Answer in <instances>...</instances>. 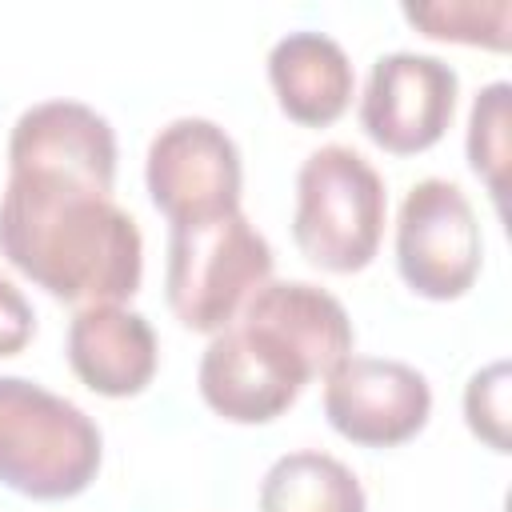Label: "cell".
<instances>
[{"label":"cell","mask_w":512,"mask_h":512,"mask_svg":"<svg viewBox=\"0 0 512 512\" xmlns=\"http://www.w3.org/2000/svg\"><path fill=\"white\" fill-rule=\"evenodd\" d=\"M116 132L84 100H40L8 136L0 256L68 304H120L140 288L144 236L112 200Z\"/></svg>","instance_id":"obj_1"},{"label":"cell","mask_w":512,"mask_h":512,"mask_svg":"<svg viewBox=\"0 0 512 512\" xmlns=\"http://www.w3.org/2000/svg\"><path fill=\"white\" fill-rule=\"evenodd\" d=\"M356 348L344 304L308 280H268L224 324L196 372L204 404L228 424H272L312 380Z\"/></svg>","instance_id":"obj_2"},{"label":"cell","mask_w":512,"mask_h":512,"mask_svg":"<svg viewBox=\"0 0 512 512\" xmlns=\"http://www.w3.org/2000/svg\"><path fill=\"white\" fill-rule=\"evenodd\" d=\"M104 460L96 420L24 376H0V484L28 500L80 496Z\"/></svg>","instance_id":"obj_3"},{"label":"cell","mask_w":512,"mask_h":512,"mask_svg":"<svg viewBox=\"0 0 512 512\" xmlns=\"http://www.w3.org/2000/svg\"><path fill=\"white\" fill-rule=\"evenodd\" d=\"M272 264V244L244 216V208L212 220L172 224L164 264L168 308L184 328L216 336L236 320L252 292L272 280Z\"/></svg>","instance_id":"obj_4"},{"label":"cell","mask_w":512,"mask_h":512,"mask_svg":"<svg viewBox=\"0 0 512 512\" xmlns=\"http://www.w3.org/2000/svg\"><path fill=\"white\" fill-rule=\"evenodd\" d=\"M388 224V192L380 172L348 144L308 152L296 172L292 240L320 272H360L376 260Z\"/></svg>","instance_id":"obj_5"},{"label":"cell","mask_w":512,"mask_h":512,"mask_svg":"<svg viewBox=\"0 0 512 512\" xmlns=\"http://www.w3.org/2000/svg\"><path fill=\"white\" fill-rule=\"evenodd\" d=\"M484 260L476 212L460 184L416 180L396 212V272L424 300H460Z\"/></svg>","instance_id":"obj_6"},{"label":"cell","mask_w":512,"mask_h":512,"mask_svg":"<svg viewBox=\"0 0 512 512\" xmlns=\"http://www.w3.org/2000/svg\"><path fill=\"white\" fill-rule=\"evenodd\" d=\"M144 184L168 224H192L236 212L244 192L240 148L216 120L176 116L148 144Z\"/></svg>","instance_id":"obj_7"},{"label":"cell","mask_w":512,"mask_h":512,"mask_svg":"<svg viewBox=\"0 0 512 512\" xmlns=\"http://www.w3.org/2000/svg\"><path fill=\"white\" fill-rule=\"evenodd\" d=\"M456 96L460 76L440 56L384 52L368 68L360 92V128L376 148L416 156L444 140L456 116Z\"/></svg>","instance_id":"obj_8"},{"label":"cell","mask_w":512,"mask_h":512,"mask_svg":"<svg viewBox=\"0 0 512 512\" xmlns=\"http://www.w3.org/2000/svg\"><path fill=\"white\" fill-rule=\"evenodd\" d=\"M324 416L360 448H396L424 432L432 384L408 360L352 352L324 376Z\"/></svg>","instance_id":"obj_9"},{"label":"cell","mask_w":512,"mask_h":512,"mask_svg":"<svg viewBox=\"0 0 512 512\" xmlns=\"http://www.w3.org/2000/svg\"><path fill=\"white\" fill-rule=\"evenodd\" d=\"M64 348L76 380L108 400L140 396L160 364V344L152 324L124 304L76 308Z\"/></svg>","instance_id":"obj_10"},{"label":"cell","mask_w":512,"mask_h":512,"mask_svg":"<svg viewBox=\"0 0 512 512\" xmlns=\"http://www.w3.org/2000/svg\"><path fill=\"white\" fill-rule=\"evenodd\" d=\"M268 84L280 112L304 128L336 124L356 96L348 52L332 36L312 28L288 32L268 48Z\"/></svg>","instance_id":"obj_11"},{"label":"cell","mask_w":512,"mask_h":512,"mask_svg":"<svg viewBox=\"0 0 512 512\" xmlns=\"http://www.w3.org/2000/svg\"><path fill=\"white\" fill-rule=\"evenodd\" d=\"M260 512H368V496L344 460L300 448L264 472Z\"/></svg>","instance_id":"obj_12"},{"label":"cell","mask_w":512,"mask_h":512,"mask_svg":"<svg viewBox=\"0 0 512 512\" xmlns=\"http://www.w3.org/2000/svg\"><path fill=\"white\" fill-rule=\"evenodd\" d=\"M400 16L432 40L472 44L488 52H508L512 44V4L508 0H424V4H400Z\"/></svg>","instance_id":"obj_13"},{"label":"cell","mask_w":512,"mask_h":512,"mask_svg":"<svg viewBox=\"0 0 512 512\" xmlns=\"http://www.w3.org/2000/svg\"><path fill=\"white\" fill-rule=\"evenodd\" d=\"M512 104V84L508 80H492L476 92L472 112H468V168L488 184L492 200L504 204V188H508V112Z\"/></svg>","instance_id":"obj_14"},{"label":"cell","mask_w":512,"mask_h":512,"mask_svg":"<svg viewBox=\"0 0 512 512\" xmlns=\"http://www.w3.org/2000/svg\"><path fill=\"white\" fill-rule=\"evenodd\" d=\"M508 384H512V364L508 360H492L480 372L468 376L464 384V420L468 432L488 444L492 452H508Z\"/></svg>","instance_id":"obj_15"},{"label":"cell","mask_w":512,"mask_h":512,"mask_svg":"<svg viewBox=\"0 0 512 512\" xmlns=\"http://www.w3.org/2000/svg\"><path fill=\"white\" fill-rule=\"evenodd\" d=\"M36 336V312L28 296L0 272V356H16Z\"/></svg>","instance_id":"obj_16"}]
</instances>
